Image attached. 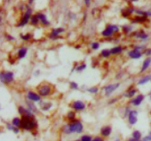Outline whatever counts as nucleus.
I'll return each instance as SVG.
<instances>
[{"label":"nucleus","mask_w":151,"mask_h":141,"mask_svg":"<svg viewBox=\"0 0 151 141\" xmlns=\"http://www.w3.org/2000/svg\"><path fill=\"white\" fill-rule=\"evenodd\" d=\"M37 16L38 19L40 20V21L42 22V23L44 24V25H49L50 24V22H49L48 21H47V19H46V16L44 14V13H38L37 14Z\"/></svg>","instance_id":"15"},{"label":"nucleus","mask_w":151,"mask_h":141,"mask_svg":"<svg viewBox=\"0 0 151 141\" xmlns=\"http://www.w3.org/2000/svg\"><path fill=\"white\" fill-rule=\"evenodd\" d=\"M99 47H100V44H99L98 42H93V43L92 44V49L96 50V49H98Z\"/></svg>","instance_id":"33"},{"label":"nucleus","mask_w":151,"mask_h":141,"mask_svg":"<svg viewBox=\"0 0 151 141\" xmlns=\"http://www.w3.org/2000/svg\"><path fill=\"white\" fill-rule=\"evenodd\" d=\"M70 87H71V88H73V89H77L78 85L76 82H74V81H71V82H70Z\"/></svg>","instance_id":"34"},{"label":"nucleus","mask_w":151,"mask_h":141,"mask_svg":"<svg viewBox=\"0 0 151 141\" xmlns=\"http://www.w3.org/2000/svg\"><path fill=\"white\" fill-rule=\"evenodd\" d=\"M64 32V29L62 28H57V29H53L52 31V33L50 35V38H58V35L60 33Z\"/></svg>","instance_id":"12"},{"label":"nucleus","mask_w":151,"mask_h":141,"mask_svg":"<svg viewBox=\"0 0 151 141\" xmlns=\"http://www.w3.org/2000/svg\"><path fill=\"white\" fill-rule=\"evenodd\" d=\"M0 79L2 83H10L13 80V73L11 72H1Z\"/></svg>","instance_id":"3"},{"label":"nucleus","mask_w":151,"mask_h":141,"mask_svg":"<svg viewBox=\"0 0 151 141\" xmlns=\"http://www.w3.org/2000/svg\"><path fill=\"white\" fill-rule=\"evenodd\" d=\"M150 97H151V93H150Z\"/></svg>","instance_id":"48"},{"label":"nucleus","mask_w":151,"mask_h":141,"mask_svg":"<svg viewBox=\"0 0 151 141\" xmlns=\"http://www.w3.org/2000/svg\"><path fill=\"white\" fill-rule=\"evenodd\" d=\"M129 141H141V140H137V139H134V138H131Z\"/></svg>","instance_id":"45"},{"label":"nucleus","mask_w":151,"mask_h":141,"mask_svg":"<svg viewBox=\"0 0 151 141\" xmlns=\"http://www.w3.org/2000/svg\"><path fill=\"white\" fill-rule=\"evenodd\" d=\"M116 141H119V139H116Z\"/></svg>","instance_id":"47"},{"label":"nucleus","mask_w":151,"mask_h":141,"mask_svg":"<svg viewBox=\"0 0 151 141\" xmlns=\"http://www.w3.org/2000/svg\"><path fill=\"white\" fill-rule=\"evenodd\" d=\"M149 80H151V75H148V76H145L144 78L139 79L138 84H139V85H143V84L147 83L148 81H149Z\"/></svg>","instance_id":"20"},{"label":"nucleus","mask_w":151,"mask_h":141,"mask_svg":"<svg viewBox=\"0 0 151 141\" xmlns=\"http://www.w3.org/2000/svg\"><path fill=\"white\" fill-rule=\"evenodd\" d=\"M72 107L76 111L84 110L85 107V104L83 103L82 101H75L73 103V104H72Z\"/></svg>","instance_id":"9"},{"label":"nucleus","mask_w":151,"mask_h":141,"mask_svg":"<svg viewBox=\"0 0 151 141\" xmlns=\"http://www.w3.org/2000/svg\"><path fill=\"white\" fill-rule=\"evenodd\" d=\"M150 63H151V58H147L145 61L143 62V65H142V68H141V72H144V70H146L148 68V66L150 65Z\"/></svg>","instance_id":"17"},{"label":"nucleus","mask_w":151,"mask_h":141,"mask_svg":"<svg viewBox=\"0 0 151 141\" xmlns=\"http://www.w3.org/2000/svg\"><path fill=\"white\" fill-rule=\"evenodd\" d=\"M31 34H26V35H21V38H22L23 40H25V41H28V40H30V38H31Z\"/></svg>","instance_id":"28"},{"label":"nucleus","mask_w":151,"mask_h":141,"mask_svg":"<svg viewBox=\"0 0 151 141\" xmlns=\"http://www.w3.org/2000/svg\"><path fill=\"white\" fill-rule=\"evenodd\" d=\"M129 56L132 59H139V58H141V53L139 51H138V50L133 49L129 52Z\"/></svg>","instance_id":"14"},{"label":"nucleus","mask_w":151,"mask_h":141,"mask_svg":"<svg viewBox=\"0 0 151 141\" xmlns=\"http://www.w3.org/2000/svg\"><path fill=\"white\" fill-rule=\"evenodd\" d=\"M13 131H14L15 133H18V132H19V129H18L17 128H15V127H14V129H13Z\"/></svg>","instance_id":"43"},{"label":"nucleus","mask_w":151,"mask_h":141,"mask_svg":"<svg viewBox=\"0 0 151 141\" xmlns=\"http://www.w3.org/2000/svg\"><path fill=\"white\" fill-rule=\"evenodd\" d=\"M135 37L141 38V39H146V38H148V34H146L143 31H139V32H136Z\"/></svg>","instance_id":"18"},{"label":"nucleus","mask_w":151,"mask_h":141,"mask_svg":"<svg viewBox=\"0 0 151 141\" xmlns=\"http://www.w3.org/2000/svg\"><path fill=\"white\" fill-rule=\"evenodd\" d=\"M19 113H21L22 116H30V117H33L32 113H31V111L29 110V109H25L22 106H20L19 107Z\"/></svg>","instance_id":"13"},{"label":"nucleus","mask_w":151,"mask_h":141,"mask_svg":"<svg viewBox=\"0 0 151 141\" xmlns=\"http://www.w3.org/2000/svg\"><path fill=\"white\" fill-rule=\"evenodd\" d=\"M85 68H86V64L83 63V64H81V65H79V66H77V68H76V70H77V72H81V70H85Z\"/></svg>","instance_id":"31"},{"label":"nucleus","mask_w":151,"mask_h":141,"mask_svg":"<svg viewBox=\"0 0 151 141\" xmlns=\"http://www.w3.org/2000/svg\"><path fill=\"white\" fill-rule=\"evenodd\" d=\"M123 29L125 31V33H129L131 31H132V27H128V26H124L123 27Z\"/></svg>","instance_id":"35"},{"label":"nucleus","mask_w":151,"mask_h":141,"mask_svg":"<svg viewBox=\"0 0 151 141\" xmlns=\"http://www.w3.org/2000/svg\"><path fill=\"white\" fill-rule=\"evenodd\" d=\"M144 100V95H139L138 97H136L135 98H133L131 101V103H132L133 105L135 106H138L141 104V103Z\"/></svg>","instance_id":"11"},{"label":"nucleus","mask_w":151,"mask_h":141,"mask_svg":"<svg viewBox=\"0 0 151 141\" xmlns=\"http://www.w3.org/2000/svg\"><path fill=\"white\" fill-rule=\"evenodd\" d=\"M150 81H151V80H150Z\"/></svg>","instance_id":"49"},{"label":"nucleus","mask_w":151,"mask_h":141,"mask_svg":"<svg viewBox=\"0 0 151 141\" xmlns=\"http://www.w3.org/2000/svg\"><path fill=\"white\" fill-rule=\"evenodd\" d=\"M147 21V17L146 16H137L134 18L132 22H144Z\"/></svg>","instance_id":"22"},{"label":"nucleus","mask_w":151,"mask_h":141,"mask_svg":"<svg viewBox=\"0 0 151 141\" xmlns=\"http://www.w3.org/2000/svg\"><path fill=\"white\" fill-rule=\"evenodd\" d=\"M141 137V134L139 131L138 130H135L133 133H132V138H134V139H137V140H139V138Z\"/></svg>","instance_id":"24"},{"label":"nucleus","mask_w":151,"mask_h":141,"mask_svg":"<svg viewBox=\"0 0 151 141\" xmlns=\"http://www.w3.org/2000/svg\"><path fill=\"white\" fill-rule=\"evenodd\" d=\"M21 126L22 129H27V130H30V129H33L36 126H37V122H35L33 117L23 116L21 119Z\"/></svg>","instance_id":"1"},{"label":"nucleus","mask_w":151,"mask_h":141,"mask_svg":"<svg viewBox=\"0 0 151 141\" xmlns=\"http://www.w3.org/2000/svg\"><path fill=\"white\" fill-rule=\"evenodd\" d=\"M143 141H151V132L149 135H148L147 137H145L143 138Z\"/></svg>","instance_id":"37"},{"label":"nucleus","mask_w":151,"mask_h":141,"mask_svg":"<svg viewBox=\"0 0 151 141\" xmlns=\"http://www.w3.org/2000/svg\"><path fill=\"white\" fill-rule=\"evenodd\" d=\"M82 130H83V125L80 122H78V120L69 124L68 126L65 127V129H64V131L67 134L73 133V132L80 133V132H82Z\"/></svg>","instance_id":"2"},{"label":"nucleus","mask_w":151,"mask_h":141,"mask_svg":"<svg viewBox=\"0 0 151 141\" xmlns=\"http://www.w3.org/2000/svg\"><path fill=\"white\" fill-rule=\"evenodd\" d=\"M145 14L146 16H151V11H145Z\"/></svg>","instance_id":"39"},{"label":"nucleus","mask_w":151,"mask_h":141,"mask_svg":"<svg viewBox=\"0 0 151 141\" xmlns=\"http://www.w3.org/2000/svg\"><path fill=\"white\" fill-rule=\"evenodd\" d=\"M85 4H86V6H90V1H88V0H85Z\"/></svg>","instance_id":"42"},{"label":"nucleus","mask_w":151,"mask_h":141,"mask_svg":"<svg viewBox=\"0 0 151 141\" xmlns=\"http://www.w3.org/2000/svg\"><path fill=\"white\" fill-rule=\"evenodd\" d=\"M7 128L9 129H11V130H13V129H14V127H13L12 125H10V124H7Z\"/></svg>","instance_id":"41"},{"label":"nucleus","mask_w":151,"mask_h":141,"mask_svg":"<svg viewBox=\"0 0 151 141\" xmlns=\"http://www.w3.org/2000/svg\"><path fill=\"white\" fill-rule=\"evenodd\" d=\"M38 21H39V19L37 18V15H35V16H32L31 17V19H30V22H31V23H32L33 25H35V24H37Z\"/></svg>","instance_id":"29"},{"label":"nucleus","mask_w":151,"mask_h":141,"mask_svg":"<svg viewBox=\"0 0 151 141\" xmlns=\"http://www.w3.org/2000/svg\"><path fill=\"white\" fill-rule=\"evenodd\" d=\"M118 87H119V83L110 84V85L106 86V87L104 88V91H105L106 95H110Z\"/></svg>","instance_id":"7"},{"label":"nucleus","mask_w":151,"mask_h":141,"mask_svg":"<svg viewBox=\"0 0 151 141\" xmlns=\"http://www.w3.org/2000/svg\"><path fill=\"white\" fill-rule=\"evenodd\" d=\"M122 51H123V47H116L110 50V53H111V54H116L121 53Z\"/></svg>","instance_id":"21"},{"label":"nucleus","mask_w":151,"mask_h":141,"mask_svg":"<svg viewBox=\"0 0 151 141\" xmlns=\"http://www.w3.org/2000/svg\"><path fill=\"white\" fill-rule=\"evenodd\" d=\"M137 90L135 89V88H133V89L132 90H128V92L126 93V94H125V97H132L133 95H135V93H136Z\"/></svg>","instance_id":"26"},{"label":"nucleus","mask_w":151,"mask_h":141,"mask_svg":"<svg viewBox=\"0 0 151 141\" xmlns=\"http://www.w3.org/2000/svg\"><path fill=\"white\" fill-rule=\"evenodd\" d=\"M28 98L30 100H31V101H33V102H37V101H39L41 97H40V95L36 94L35 92L30 91L28 93Z\"/></svg>","instance_id":"10"},{"label":"nucleus","mask_w":151,"mask_h":141,"mask_svg":"<svg viewBox=\"0 0 151 141\" xmlns=\"http://www.w3.org/2000/svg\"><path fill=\"white\" fill-rule=\"evenodd\" d=\"M31 13H32V10L28 7V10H27L26 13H24V15H23V17H22L21 22L18 24V27H21V26H23V25H25V24L28 23L29 20L31 19V17H30L31 16Z\"/></svg>","instance_id":"5"},{"label":"nucleus","mask_w":151,"mask_h":141,"mask_svg":"<svg viewBox=\"0 0 151 141\" xmlns=\"http://www.w3.org/2000/svg\"><path fill=\"white\" fill-rule=\"evenodd\" d=\"M21 120L19 119V118H14V119L13 120V125L15 127H20L21 126Z\"/></svg>","instance_id":"25"},{"label":"nucleus","mask_w":151,"mask_h":141,"mask_svg":"<svg viewBox=\"0 0 151 141\" xmlns=\"http://www.w3.org/2000/svg\"><path fill=\"white\" fill-rule=\"evenodd\" d=\"M27 54V48L26 47H21V49L18 51V56L19 58H24Z\"/></svg>","instance_id":"19"},{"label":"nucleus","mask_w":151,"mask_h":141,"mask_svg":"<svg viewBox=\"0 0 151 141\" xmlns=\"http://www.w3.org/2000/svg\"><path fill=\"white\" fill-rule=\"evenodd\" d=\"M6 38H9V39H10L11 41H12V40H13V38L10 37V36H9V35H6Z\"/></svg>","instance_id":"44"},{"label":"nucleus","mask_w":151,"mask_h":141,"mask_svg":"<svg viewBox=\"0 0 151 141\" xmlns=\"http://www.w3.org/2000/svg\"><path fill=\"white\" fill-rule=\"evenodd\" d=\"M111 133V128L109 126H106L104 128L101 129V135L104 136V137H108Z\"/></svg>","instance_id":"16"},{"label":"nucleus","mask_w":151,"mask_h":141,"mask_svg":"<svg viewBox=\"0 0 151 141\" xmlns=\"http://www.w3.org/2000/svg\"><path fill=\"white\" fill-rule=\"evenodd\" d=\"M92 141H103L102 138H95L94 139H92Z\"/></svg>","instance_id":"40"},{"label":"nucleus","mask_w":151,"mask_h":141,"mask_svg":"<svg viewBox=\"0 0 151 141\" xmlns=\"http://www.w3.org/2000/svg\"><path fill=\"white\" fill-rule=\"evenodd\" d=\"M111 54V53H110V51L109 50H107V49H104V50H102L101 51V56H103V57H105V58H107V57H109V56Z\"/></svg>","instance_id":"27"},{"label":"nucleus","mask_w":151,"mask_h":141,"mask_svg":"<svg viewBox=\"0 0 151 141\" xmlns=\"http://www.w3.org/2000/svg\"><path fill=\"white\" fill-rule=\"evenodd\" d=\"M144 54H145L146 56H149V54H151V48L150 49H146L145 52H144Z\"/></svg>","instance_id":"38"},{"label":"nucleus","mask_w":151,"mask_h":141,"mask_svg":"<svg viewBox=\"0 0 151 141\" xmlns=\"http://www.w3.org/2000/svg\"><path fill=\"white\" fill-rule=\"evenodd\" d=\"M137 113L136 111H131L129 113V116H128V120L131 124H135L137 122Z\"/></svg>","instance_id":"8"},{"label":"nucleus","mask_w":151,"mask_h":141,"mask_svg":"<svg viewBox=\"0 0 151 141\" xmlns=\"http://www.w3.org/2000/svg\"><path fill=\"white\" fill-rule=\"evenodd\" d=\"M118 31H119V28L116 25H109V26L107 27V29H104L101 34H102V36H104V37H110L114 32H118Z\"/></svg>","instance_id":"4"},{"label":"nucleus","mask_w":151,"mask_h":141,"mask_svg":"<svg viewBox=\"0 0 151 141\" xmlns=\"http://www.w3.org/2000/svg\"><path fill=\"white\" fill-rule=\"evenodd\" d=\"M27 104H28V106H29V110H30L31 112L37 113V107H36L32 103H30V102H27Z\"/></svg>","instance_id":"23"},{"label":"nucleus","mask_w":151,"mask_h":141,"mask_svg":"<svg viewBox=\"0 0 151 141\" xmlns=\"http://www.w3.org/2000/svg\"><path fill=\"white\" fill-rule=\"evenodd\" d=\"M51 87L49 85H42L41 87L38 88V92H39V95H42V97H46V95H48L51 93Z\"/></svg>","instance_id":"6"},{"label":"nucleus","mask_w":151,"mask_h":141,"mask_svg":"<svg viewBox=\"0 0 151 141\" xmlns=\"http://www.w3.org/2000/svg\"><path fill=\"white\" fill-rule=\"evenodd\" d=\"M75 141H81V140H75Z\"/></svg>","instance_id":"46"},{"label":"nucleus","mask_w":151,"mask_h":141,"mask_svg":"<svg viewBox=\"0 0 151 141\" xmlns=\"http://www.w3.org/2000/svg\"><path fill=\"white\" fill-rule=\"evenodd\" d=\"M98 91H99V88H96V87L88 88V92L92 93V94H96V93H98Z\"/></svg>","instance_id":"30"},{"label":"nucleus","mask_w":151,"mask_h":141,"mask_svg":"<svg viewBox=\"0 0 151 141\" xmlns=\"http://www.w3.org/2000/svg\"><path fill=\"white\" fill-rule=\"evenodd\" d=\"M81 141H92V138L90 136H83L81 138Z\"/></svg>","instance_id":"32"},{"label":"nucleus","mask_w":151,"mask_h":141,"mask_svg":"<svg viewBox=\"0 0 151 141\" xmlns=\"http://www.w3.org/2000/svg\"><path fill=\"white\" fill-rule=\"evenodd\" d=\"M68 118H69V119H74V118H75V113L73 112H69L68 113Z\"/></svg>","instance_id":"36"}]
</instances>
